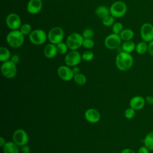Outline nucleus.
Returning <instances> with one entry per match:
<instances>
[{
    "mask_svg": "<svg viewBox=\"0 0 153 153\" xmlns=\"http://www.w3.org/2000/svg\"><path fill=\"white\" fill-rule=\"evenodd\" d=\"M133 63V58L129 53L120 51L116 56L115 64L117 68L121 71L130 69Z\"/></svg>",
    "mask_w": 153,
    "mask_h": 153,
    "instance_id": "nucleus-1",
    "label": "nucleus"
},
{
    "mask_svg": "<svg viewBox=\"0 0 153 153\" xmlns=\"http://www.w3.org/2000/svg\"><path fill=\"white\" fill-rule=\"evenodd\" d=\"M24 36L20 30H13L7 34L6 41L11 47L19 48L24 43Z\"/></svg>",
    "mask_w": 153,
    "mask_h": 153,
    "instance_id": "nucleus-2",
    "label": "nucleus"
},
{
    "mask_svg": "<svg viewBox=\"0 0 153 153\" xmlns=\"http://www.w3.org/2000/svg\"><path fill=\"white\" fill-rule=\"evenodd\" d=\"M84 38L79 33H72L67 38L66 43L71 50H76L82 46Z\"/></svg>",
    "mask_w": 153,
    "mask_h": 153,
    "instance_id": "nucleus-3",
    "label": "nucleus"
},
{
    "mask_svg": "<svg viewBox=\"0 0 153 153\" xmlns=\"http://www.w3.org/2000/svg\"><path fill=\"white\" fill-rule=\"evenodd\" d=\"M48 36L45 32L41 29H36L31 32L29 35L30 41L34 45H40L45 42Z\"/></svg>",
    "mask_w": 153,
    "mask_h": 153,
    "instance_id": "nucleus-4",
    "label": "nucleus"
},
{
    "mask_svg": "<svg viewBox=\"0 0 153 153\" xmlns=\"http://www.w3.org/2000/svg\"><path fill=\"white\" fill-rule=\"evenodd\" d=\"M110 14L115 18H120L124 16L127 12V5L121 1L114 2L109 8Z\"/></svg>",
    "mask_w": 153,
    "mask_h": 153,
    "instance_id": "nucleus-5",
    "label": "nucleus"
},
{
    "mask_svg": "<svg viewBox=\"0 0 153 153\" xmlns=\"http://www.w3.org/2000/svg\"><path fill=\"white\" fill-rule=\"evenodd\" d=\"M47 36L50 43L57 45L62 42L64 38V31L61 27L56 26L49 30Z\"/></svg>",
    "mask_w": 153,
    "mask_h": 153,
    "instance_id": "nucleus-6",
    "label": "nucleus"
},
{
    "mask_svg": "<svg viewBox=\"0 0 153 153\" xmlns=\"http://www.w3.org/2000/svg\"><path fill=\"white\" fill-rule=\"evenodd\" d=\"M2 75L7 78H13L17 74V68L16 64L11 60L3 62L1 67Z\"/></svg>",
    "mask_w": 153,
    "mask_h": 153,
    "instance_id": "nucleus-7",
    "label": "nucleus"
},
{
    "mask_svg": "<svg viewBox=\"0 0 153 153\" xmlns=\"http://www.w3.org/2000/svg\"><path fill=\"white\" fill-rule=\"evenodd\" d=\"M121 40L122 39L120 35L113 33L106 36L105 39L104 44L107 48L110 50H115L120 46Z\"/></svg>",
    "mask_w": 153,
    "mask_h": 153,
    "instance_id": "nucleus-8",
    "label": "nucleus"
},
{
    "mask_svg": "<svg viewBox=\"0 0 153 153\" xmlns=\"http://www.w3.org/2000/svg\"><path fill=\"white\" fill-rule=\"evenodd\" d=\"M81 55L76 50H71L65 56V63L68 66H76L81 60Z\"/></svg>",
    "mask_w": 153,
    "mask_h": 153,
    "instance_id": "nucleus-9",
    "label": "nucleus"
},
{
    "mask_svg": "<svg viewBox=\"0 0 153 153\" xmlns=\"http://www.w3.org/2000/svg\"><path fill=\"white\" fill-rule=\"evenodd\" d=\"M140 36L143 41H153V25L150 23H143L140 27Z\"/></svg>",
    "mask_w": 153,
    "mask_h": 153,
    "instance_id": "nucleus-10",
    "label": "nucleus"
},
{
    "mask_svg": "<svg viewBox=\"0 0 153 153\" xmlns=\"http://www.w3.org/2000/svg\"><path fill=\"white\" fill-rule=\"evenodd\" d=\"M7 27L13 30H18L22 26V21L20 16L16 13L9 14L5 20Z\"/></svg>",
    "mask_w": 153,
    "mask_h": 153,
    "instance_id": "nucleus-11",
    "label": "nucleus"
},
{
    "mask_svg": "<svg viewBox=\"0 0 153 153\" xmlns=\"http://www.w3.org/2000/svg\"><path fill=\"white\" fill-rule=\"evenodd\" d=\"M28 135L26 131L23 129L16 130L13 134V141L18 146H24L28 142Z\"/></svg>",
    "mask_w": 153,
    "mask_h": 153,
    "instance_id": "nucleus-12",
    "label": "nucleus"
},
{
    "mask_svg": "<svg viewBox=\"0 0 153 153\" xmlns=\"http://www.w3.org/2000/svg\"><path fill=\"white\" fill-rule=\"evenodd\" d=\"M57 74L59 77L63 81H69L74 78V74L68 66H61L57 69Z\"/></svg>",
    "mask_w": 153,
    "mask_h": 153,
    "instance_id": "nucleus-13",
    "label": "nucleus"
},
{
    "mask_svg": "<svg viewBox=\"0 0 153 153\" xmlns=\"http://www.w3.org/2000/svg\"><path fill=\"white\" fill-rule=\"evenodd\" d=\"M42 8V0H29L27 4L26 10L31 14H36L41 11Z\"/></svg>",
    "mask_w": 153,
    "mask_h": 153,
    "instance_id": "nucleus-14",
    "label": "nucleus"
},
{
    "mask_svg": "<svg viewBox=\"0 0 153 153\" xmlns=\"http://www.w3.org/2000/svg\"><path fill=\"white\" fill-rule=\"evenodd\" d=\"M84 117L85 120L91 123H96L100 119V113L93 108L87 109L84 114Z\"/></svg>",
    "mask_w": 153,
    "mask_h": 153,
    "instance_id": "nucleus-15",
    "label": "nucleus"
},
{
    "mask_svg": "<svg viewBox=\"0 0 153 153\" xmlns=\"http://www.w3.org/2000/svg\"><path fill=\"white\" fill-rule=\"evenodd\" d=\"M145 104V100L140 96H135L133 97L129 102L130 107L136 110L142 109Z\"/></svg>",
    "mask_w": 153,
    "mask_h": 153,
    "instance_id": "nucleus-16",
    "label": "nucleus"
},
{
    "mask_svg": "<svg viewBox=\"0 0 153 153\" xmlns=\"http://www.w3.org/2000/svg\"><path fill=\"white\" fill-rule=\"evenodd\" d=\"M57 49L56 45L50 43L47 44L44 49V53L45 56L48 59H52L54 57L57 53Z\"/></svg>",
    "mask_w": 153,
    "mask_h": 153,
    "instance_id": "nucleus-17",
    "label": "nucleus"
},
{
    "mask_svg": "<svg viewBox=\"0 0 153 153\" xmlns=\"http://www.w3.org/2000/svg\"><path fill=\"white\" fill-rule=\"evenodd\" d=\"M4 153H19V146L14 142H7L3 146Z\"/></svg>",
    "mask_w": 153,
    "mask_h": 153,
    "instance_id": "nucleus-18",
    "label": "nucleus"
},
{
    "mask_svg": "<svg viewBox=\"0 0 153 153\" xmlns=\"http://www.w3.org/2000/svg\"><path fill=\"white\" fill-rule=\"evenodd\" d=\"M95 14L102 20L111 14L109 8L104 5H100L97 7L95 10Z\"/></svg>",
    "mask_w": 153,
    "mask_h": 153,
    "instance_id": "nucleus-19",
    "label": "nucleus"
},
{
    "mask_svg": "<svg viewBox=\"0 0 153 153\" xmlns=\"http://www.w3.org/2000/svg\"><path fill=\"white\" fill-rule=\"evenodd\" d=\"M122 50L127 53H131L136 49V45L132 40L126 41L122 44Z\"/></svg>",
    "mask_w": 153,
    "mask_h": 153,
    "instance_id": "nucleus-20",
    "label": "nucleus"
},
{
    "mask_svg": "<svg viewBox=\"0 0 153 153\" xmlns=\"http://www.w3.org/2000/svg\"><path fill=\"white\" fill-rule=\"evenodd\" d=\"M120 36L121 39L124 41H130L134 37V32L130 29H124L120 34Z\"/></svg>",
    "mask_w": 153,
    "mask_h": 153,
    "instance_id": "nucleus-21",
    "label": "nucleus"
},
{
    "mask_svg": "<svg viewBox=\"0 0 153 153\" xmlns=\"http://www.w3.org/2000/svg\"><path fill=\"white\" fill-rule=\"evenodd\" d=\"M11 58V53L10 50L5 47H0V61L2 62H4L8 60Z\"/></svg>",
    "mask_w": 153,
    "mask_h": 153,
    "instance_id": "nucleus-22",
    "label": "nucleus"
},
{
    "mask_svg": "<svg viewBox=\"0 0 153 153\" xmlns=\"http://www.w3.org/2000/svg\"><path fill=\"white\" fill-rule=\"evenodd\" d=\"M144 145L149 150L153 151V131L149 132L144 138Z\"/></svg>",
    "mask_w": 153,
    "mask_h": 153,
    "instance_id": "nucleus-23",
    "label": "nucleus"
},
{
    "mask_svg": "<svg viewBox=\"0 0 153 153\" xmlns=\"http://www.w3.org/2000/svg\"><path fill=\"white\" fill-rule=\"evenodd\" d=\"M148 44L145 41H140L136 45V51L139 54H143L148 51Z\"/></svg>",
    "mask_w": 153,
    "mask_h": 153,
    "instance_id": "nucleus-24",
    "label": "nucleus"
},
{
    "mask_svg": "<svg viewBox=\"0 0 153 153\" xmlns=\"http://www.w3.org/2000/svg\"><path fill=\"white\" fill-rule=\"evenodd\" d=\"M74 79L75 82L78 85H84L87 81L86 76L82 74H77L74 75Z\"/></svg>",
    "mask_w": 153,
    "mask_h": 153,
    "instance_id": "nucleus-25",
    "label": "nucleus"
},
{
    "mask_svg": "<svg viewBox=\"0 0 153 153\" xmlns=\"http://www.w3.org/2000/svg\"><path fill=\"white\" fill-rule=\"evenodd\" d=\"M102 23L105 26H111L115 23V17L111 14L106 16L102 20Z\"/></svg>",
    "mask_w": 153,
    "mask_h": 153,
    "instance_id": "nucleus-26",
    "label": "nucleus"
},
{
    "mask_svg": "<svg viewBox=\"0 0 153 153\" xmlns=\"http://www.w3.org/2000/svg\"><path fill=\"white\" fill-rule=\"evenodd\" d=\"M57 51L60 54H65L67 53L68 50V47L66 44V43H65L63 42H61L56 45Z\"/></svg>",
    "mask_w": 153,
    "mask_h": 153,
    "instance_id": "nucleus-27",
    "label": "nucleus"
},
{
    "mask_svg": "<svg viewBox=\"0 0 153 153\" xmlns=\"http://www.w3.org/2000/svg\"><path fill=\"white\" fill-rule=\"evenodd\" d=\"M123 29V26L120 22H115L112 27V32L117 35H120Z\"/></svg>",
    "mask_w": 153,
    "mask_h": 153,
    "instance_id": "nucleus-28",
    "label": "nucleus"
},
{
    "mask_svg": "<svg viewBox=\"0 0 153 153\" xmlns=\"http://www.w3.org/2000/svg\"><path fill=\"white\" fill-rule=\"evenodd\" d=\"M20 30L24 35H29L32 32V27L29 24L25 23L20 26Z\"/></svg>",
    "mask_w": 153,
    "mask_h": 153,
    "instance_id": "nucleus-29",
    "label": "nucleus"
},
{
    "mask_svg": "<svg viewBox=\"0 0 153 153\" xmlns=\"http://www.w3.org/2000/svg\"><path fill=\"white\" fill-rule=\"evenodd\" d=\"M136 115L135 110L131 107L127 108L124 111V116L127 119L131 120Z\"/></svg>",
    "mask_w": 153,
    "mask_h": 153,
    "instance_id": "nucleus-30",
    "label": "nucleus"
},
{
    "mask_svg": "<svg viewBox=\"0 0 153 153\" xmlns=\"http://www.w3.org/2000/svg\"><path fill=\"white\" fill-rule=\"evenodd\" d=\"M81 57H82V60H84L85 61L89 62V61H91V60H92L93 59V58H94V54L91 51H88H88H85L81 55Z\"/></svg>",
    "mask_w": 153,
    "mask_h": 153,
    "instance_id": "nucleus-31",
    "label": "nucleus"
},
{
    "mask_svg": "<svg viewBox=\"0 0 153 153\" xmlns=\"http://www.w3.org/2000/svg\"><path fill=\"white\" fill-rule=\"evenodd\" d=\"M94 45V42L92 39L90 38H84L82 46L87 49H91Z\"/></svg>",
    "mask_w": 153,
    "mask_h": 153,
    "instance_id": "nucleus-32",
    "label": "nucleus"
},
{
    "mask_svg": "<svg viewBox=\"0 0 153 153\" xmlns=\"http://www.w3.org/2000/svg\"><path fill=\"white\" fill-rule=\"evenodd\" d=\"M82 36L84 38H90L91 39L94 36V32L90 28L85 29L82 33Z\"/></svg>",
    "mask_w": 153,
    "mask_h": 153,
    "instance_id": "nucleus-33",
    "label": "nucleus"
},
{
    "mask_svg": "<svg viewBox=\"0 0 153 153\" xmlns=\"http://www.w3.org/2000/svg\"><path fill=\"white\" fill-rule=\"evenodd\" d=\"M149 149L146 146H145V145L144 146H140L139 148L137 153H149Z\"/></svg>",
    "mask_w": 153,
    "mask_h": 153,
    "instance_id": "nucleus-34",
    "label": "nucleus"
},
{
    "mask_svg": "<svg viewBox=\"0 0 153 153\" xmlns=\"http://www.w3.org/2000/svg\"><path fill=\"white\" fill-rule=\"evenodd\" d=\"M148 51L149 54L153 57V41L149 42Z\"/></svg>",
    "mask_w": 153,
    "mask_h": 153,
    "instance_id": "nucleus-35",
    "label": "nucleus"
},
{
    "mask_svg": "<svg viewBox=\"0 0 153 153\" xmlns=\"http://www.w3.org/2000/svg\"><path fill=\"white\" fill-rule=\"evenodd\" d=\"M21 152L22 153H30V149L29 146L26 145L22 146V148L21 149Z\"/></svg>",
    "mask_w": 153,
    "mask_h": 153,
    "instance_id": "nucleus-36",
    "label": "nucleus"
},
{
    "mask_svg": "<svg viewBox=\"0 0 153 153\" xmlns=\"http://www.w3.org/2000/svg\"><path fill=\"white\" fill-rule=\"evenodd\" d=\"M19 56L17 54H14L11 57V61H12L14 63L17 64L19 62Z\"/></svg>",
    "mask_w": 153,
    "mask_h": 153,
    "instance_id": "nucleus-37",
    "label": "nucleus"
},
{
    "mask_svg": "<svg viewBox=\"0 0 153 153\" xmlns=\"http://www.w3.org/2000/svg\"><path fill=\"white\" fill-rule=\"evenodd\" d=\"M145 100L147 102V103H148L149 105H153V96H147L146 97Z\"/></svg>",
    "mask_w": 153,
    "mask_h": 153,
    "instance_id": "nucleus-38",
    "label": "nucleus"
},
{
    "mask_svg": "<svg viewBox=\"0 0 153 153\" xmlns=\"http://www.w3.org/2000/svg\"><path fill=\"white\" fill-rule=\"evenodd\" d=\"M121 153H135V152L131 149H130V148H126V149H124L121 151Z\"/></svg>",
    "mask_w": 153,
    "mask_h": 153,
    "instance_id": "nucleus-39",
    "label": "nucleus"
},
{
    "mask_svg": "<svg viewBox=\"0 0 153 153\" xmlns=\"http://www.w3.org/2000/svg\"><path fill=\"white\" fill-rule=\"evenodd\" d=\"M72 69V71H73L74 75L79 73V68L78 67H77L76 66H74V67L73 68V69Z\"/></svg>",
    "mask_w": 153,
    "mask_h": 153,
    "instance_id": "nucleus-40",
    "label": "nucleus"
},
{
    "mask_svg": "<svg viewBox=\"0 0 153 153\" xmlns=\"http://www.w3.org/2000/svg\"><path fill=\"white\" fill-rule=\"evenodd\" d=\"M5 143H6V142H5V139H4L2 137H0V146L1 147H3Z\"/></svg>",
    "mask_w": 153,
    "mask_h": 153,
    "instance_id": "nucleus-41",
    "label": "nucleus"
},
{
    "mask_svg": "<svg viewBox=\"0 0 153 153\" xmlns=\"http://www.w3.org/2000/svg\"><path fill=\"white\" fill-rule=\"evenodd\" d=\"M152 110H153V105H152Z\"/></svg>",
    "mask_w": 153,
    "mask_h": 153,
    "instance_id": "nucleus-42",
    "label": "nucleus"
},
{
    "mask_svg": "<svg viewBox=\"0 0 153 153\" xmlns=\"http://www.w3.org/2000/svg\"><path fill=\"white\" fill-rule=\"evenodd\" d=\"M152 92H153V90H152Z\"/></svg>",
    "mask_w": 153,
    "mask_h": 153,
    "instance_id": "nucleus-43",
    "label": "nucleus"
}]
</instances>
